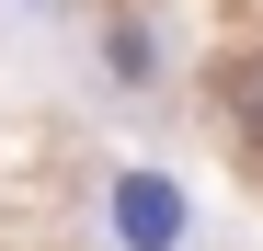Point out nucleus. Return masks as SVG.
I'll return each instance as SVG.
<instances>
[]
</instances>
